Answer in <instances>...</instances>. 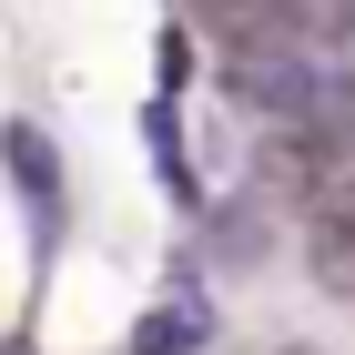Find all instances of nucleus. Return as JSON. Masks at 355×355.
<instances>
[{
	"label": "nucleus",
	"instance_id": "obj_1",
	"mask_svg": "<svg viewBox=\"0 0 355 355\" xmlns=\"http://www.w3.org/2000/svg\"><path fill=\"white\" fill-rule=\"evenodd\" d=\"M223 82H234V102H254V112H315L325 102V71H315L304 51H234Z\"/></svg>",
	"mask_w": 355,
	"mask_h": 355
},
{
	"label": "nucleus",
	"instance_id": "obj_2",
	"mask_svg": "<svg viewBox=\"0 0 355 355\" xmlns=\"http://www.w3.org/2000/svg\"><path fill=\"white\" fill-rule=\"evenodd\" d=\"M10 173H21V203H31V223H41V214H51V183H61V173H51V142L31 132V122H10Z\"/></svg>",
	"mask_w": 355,
	"mask_h": 355
},
{
	"label": "nucleus",
	"instance_id": "obj_3",
	"mask_svg": "<svg viewBox=\"0 0 355 355\" xmlns=\"http://www.w3.org/2000/svg\"><path fill=\"white\" fill-rule=\"evenodd\" d=\"M203 345V304H173V315H142L132 355H193Z\"/></svg>",
	"mask_w": 355,
	"mask_h": 355
},
{
	"label": "nucleus",
	"instance_id": "obj_4",
	"mask_svg": "<svg viewBox=\"0 0 355 355\" xmlns=\"http://www.w3.org/2000/svg\"><path fill=\"white\" fill-rule=\"evenodd\" d=\"M142 132H153V163H163V183L193 203V173H183V132H173V102H153V112H142Z\"/></svg>",
	"mask_w": 355,
	"mask_h": 355
}]
</instances>
